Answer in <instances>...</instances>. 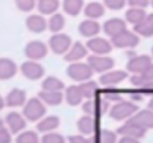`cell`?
<instances>
[{"label":"cell","mask_w":153,"mask_h":143,"mask_svg":"<svg viewBox=\"0 0 153 143\" xmlns=\"http://www.w3.org/2000/svg\"><path fill=\"white\" fill-rule=\"evenodd\" d=\"M66 73L68 77L74 82L84 83L86 80H89L94 72L87 63L76 62V63H71L68 66L66 69Z\"/></svg>","instance_id":"cell-1"},{"label":"cell","mask_w":153,"mask_h":143,"mask_svg":"<svg viewBox=\"0 0 153 143\" xmlns=\"http://www.w3.org/2000/svg\"><path fill=\"white\" fill-rule=\"evenodd\" d=\"M46 109L44 103L41 101V99L37 97H33L30 100L25 102L23 107V115L30 121H37L41 119L44 116Z\"/></svg>","instance_id":"cell-2"},{"label":"cell","mask_w":153,"mask_h":143,"mask_svg":"<svg viewBox=\"0 0 153 143\" xmlns=\"http://www.w3.org/2000/svg\"><path fill=\"white\" fill-rule=\"evenodd\" d=\"M137 110L138 107L131 101L121 100L111 108V110L109 111V116L117 121H121L126 118L131 117L137 112Z\"/></svg>","instance_id":"cell-3"},{"label":"cell","mask_w":153,"mask_h":143,"mask_svg":"<svg viewBox=\"0 0 153 143\" xmlns=\"http://www.w3.org/2000/svg\"><path fill=\"white\" fill-rule=\"evenodd\" d=\"M109 108H110L109 101L104 98H96V97L92 99H88L82 105V110L84 111V113L92 117L104 115L109 111Z\"/></svg>","instance_id":"cell-4"},{"label":"cell","mask_w":153,"mask_h":143,"mask_svg":"<svg viewBox=\"0 0 153 143\" xmlns=\"http://www.w3.org/2000/svg\"><path fill=\"white\" fill-rule=\"evenodd\" d=\"M71 38L66 34L58 32L51 36L48 40V47L56 55H65L71 47Z\"/></svg>","instance_id":"cell-5"},{"label":"cell","mask_w":153,"mask_h":143,"mask_svg":"<svg viewBox=\"0 0 153 143\" xmlns=\"http://www.w3.org/2000/svg\"><path fill=\"white\" fill-rule=\"evenodd\" d=\"M140 43V37L134 32L126 29L111 39V44L117 48H133Z\"/></svg>","instance_id":"cell-6"},{"label":"cell","mask_w":153,"mask_h":143,"mask_svg":"<svg viewBox=\"0 0 153 143\" xmlns=\"http://www.w3.org/2000/svg\"><path fill=\"white\" fill-rule=\"evenodd\" d=\"M87 64L90 66L94 72L97 73H106L110 71L114 66V61L112 57L106 55H89L87 59Z\"/></svg>","instance_id":"cell-7"},{"label":"cell","mask_w":153,"mask_h":143,"mask_svg":"<svg viewBox=\"0 0 153 143\" xmlns=\"http://www.w3.org/2000/svg\"><path fill=\"white\" fill-rule=\"evenodd\" d=\"M48 53V48L43 42L38 40L30 41L24 47V55L30 61H39L44 59Z\"/></svg>","instance_id":"cell-8"},{"label":"cell","mask_w":153,"mask_h":143,"mask_svg":"<svg viewBox=\"0 0 153 143\" xmlns=\"http://www.w3.org/2000/svg\"><path fill=\"white\" fill-rule=\"evenodd\" d=\"M151 64H152L151 57L147 55H137L129 60V62L126 65V69L128 72L133 73V75H140L148 69Z\"/></svg>","instance_id":"cell-9"},{"label":"cell","mask_w":153,"mask_h":143,"mask_svg":"<svg viewBox=\"0 0 153 143\" xmlns=\"http://www.w3.org/2000/svg\"><path fill=\"white\" fill-rule=\"evenodd\" d=\"M86 47L96 55H106L112 50V44L108 40L101 37H94L87 41Z\"/></svg>","instance_id":"cell-10"},{"label":"cell","mask_w":153,"mask_h":143,"mask_svg":"<svg viewBox=\"0 0 153 143\" xmlns=\"http://www.w3.org/2000/svg\"><path fill=\"white\" fill-rule=\"evenodd\" d=\"M21 73L24 77L30 80H38L43 77L44 75V67L38 62L35 61H26L20 67Z\"/></svg>","instance_id":"cell-11"},{"label":"cell","mask_w":153,"mask_h":143,"mask_svg":"<svg viewBox=\"0 0 153 143\" xmlns=\"http://www.w3.org/2000/svg\"><path fill=\"white\" fill-rule=\"evenodd\" d=\"M126 29H127L126 21L121 18H111L105 21V23L103 24V30L111 39Z\"/></svg>","instance_id":"cell-12"},{"label":"cell","mask_w":153,"mask_h":143,"mask_svg":"<svg viewBox=\"0 0 153 143\" xmlns=\"http://www.w3.org/2000/svg\"><path fill=\"white\" fill-rule=\"evenodd\" d=\"M88 49L83 43L76 42L71 45L69 50L64 55V60L68 63H76L87 55Z\"/></svg>","instance_id":"cell-13"},{"label":"cell","mask_w":153,"mask_h":143,"mask_svg":"<svg viewBox=\"0 0 153 143\" xmlns=\"http://www.w3.org/2000/svg\"><path fill=\"white\" fill-rule=\"evenodd\" d=\"M128 77V72L124 70H110V71L103 73L100 77L101 85L106 87H111L119 85Z\"/></svg>","instance_id":"cell-14"},{"label":"cell","mask_w":153,"mask_h":143,"mask_svg":"<svg viewBox=\"0 0 153 143\" xmlns=\"http://www.w3.org/2000/svg\"><path fill=\"white\" fill-rule=\"evenodd\" d=\"M25 26L30 32L35 34H41L47 28V21L42 15L33 14L26 18Z\"/></svg>","instance_id":"cell-15"},{"label":"cell","mask_w":153,"mask_h":143,"mask_svg":"<svg viewBox=\"0 0 153 143\" xmlns=\"http://www.w3.org/2000/svg\"><path fill=\"white\" fill-rule=\"evenodd\" d=\"M101 29V24L99 23L97 20L91 19H86L82 21L79 25V32L85 38H94L100 34Z\"/></svg>","instance_id":"cell-16"},{"label":"cell","mask_w":153,"mask_h":143,"mask_svg":"<svg viewBox=\"0 0 153 143\" xmlns=\"http://www.w3.org/2000/svg\"><path fill=\"white\" fill-rule=\"evenodd\" d=\"M117 133L123 135V137H130V138L140 139L145 136L146 130L140 128V126H138L137 124L133 123L131 120L128 119L127 122H126L125 124H123V125L117 130Z\"/></svg>","instance_id":"cell-17"},{"label":"cell","mask_w":153,"mask_h":143,"mask_svg":"<svg viewBox=\"0 0 153 143\" xmlns=\"http://www.w3.org/2000/svg\"><path fill=\"white\" fill-rule=\"evenodd\" d=\"M18 67L16 63L7 57H0V80H11L16 75Z\"/></svg>","instance_id":"cell-18"},{"label":"cell","mask_w":153,"mask_h":143,"mask_svg":"<svg viewBox=\"0 0 153 143\" xmlns=\"http://www.w3.org/2000/svg\"><path fill=\"white\" fill-rule=\"evenodd\" d=\"M5 105L7 107L16 108V107H21L24 105L26 102V93L22 89L14 88L12 91L7 93V97L4 99Z\"/></svg>","instance_id":"cell-19"},{"label":"cell","mask_w":153,"mask_h":143,"mask_svg":"<svg viewBox=\"0 0 153 143\" xmlns=\"http://www.w3.org/2000/svg\"><path fill=\"white\" fill-rule=\"evenodd\" d=\"M129 120H131L133 123L137 124L138 126L145 128H153V111L152 110H143L135 115L132 116Z\"/></svg>","instance_id":"cell-20"},{"label":"cell","mask_w":153,"mask_h":143,"mask_svg":"<svg viewBox=\"0 0 153 143\" xmlns=\"http://www.w3.org/2000/svg\"><path fill=\"white\" fill-rule=\"evenodd\" d=\"M5 122L9 126V130H11V133L13 134L21 132L26 126V121L24 117H22L17 112H11L7 114L5 117Z\"/></svg>","instance_id":"cell-21"},{"label":"cell","mask_w":153,"mask_h":143,"mask_svg":"<svg viewBox=\"0 0 153 143\" xmlns=\"http://www.w3.org/2000/svg\"><path fill=\"white\" fill-rule=\"evenodd\" d=\"M84 15L87 17V19L97 20L99 18L103 17L105 14V7L101 2L98 1H91L87 3L84 7Z\"/></svg>","instance_id":"cell-22"},{"label":"cell","mask_w":153,"mask_h":143,"mask_svg":"<svg viewBox=\"0 0 153 143\" xmlns=\"http://www.w3.org/2000/svg\"><path fill=\"white\" fill-rule=\"evenodd\" d=\"M60 0H37V9L41 15H53L58 13Z\"/></svg>","instance_id":"cell-23"},{"label":"cell","mask_w":153,"mask_h":143,"mask_svg":"<svg viewBox=\"0 0 153 143\" xmlns=\"http://www.w3.org/2000/svg\"><path fill=\"white\" fill-rule=\"evenodd\" d=\"M62 7L68 16H78L85 7L84 0H63Z\"/></svg>","instance_id":"cell-24"},{"label":"cell","mask_w":153,"mask_h":143,"mask_svg":"<svg viewBox=\"0 0 153 143\" xmlns=\"http://www.w3.org/2000/svg\"><path fill=\"white\" fill-rule=\"evenodd\" d=\"M64 96H65V99H66V101H67L68 105H72V107L80 105L84 98L83 94H82L81 90H80V87L74 86V85L69 86L67 89H66Z\"/></svg>","instance_id":"cell-25"},{"label":"cell","mask_w":153,"mask_h":143,"mask_svg":"<svg viewBox=\"0 0 153 143\" xmlns=\"http://www.w3.org/2000/svg\"><path fill=\"white\" fill-rule=\"evenodd\" d=\"M147 18V13L143 9H136V7H130L126 11L125 13V20L130 24H136L140 23Z\"/></svg>","instance_id":"cell-26"},{"label":"cell","mask_w":153,"mask_h":143,"mask_svg":"<svg viewBox=\"0 0 153 143\" xmlns=\"http://www.w3.org/2000/svg\"><path fill=\"white\" fill-rule=\"evenodd\" d=\"M97 121L92 116H83L78 121V128L83 135H91L96 130Z\"/></svg>","instance_id":"cell-27"},{"label":"cell","mask_w":153,"mask_h":143,"mask_svg":"<svg viewBox=\"0 0 153 143\" xmlns=\"http://www.w3.org/2000/svg\"><path fill=\"white\" fill-rule=\"evenodd\" d=\"M43 91H48V92H61L65 85L61 80H59L56 76H47L45 80H43L41 84Z\"/></svg>","instance_id":"cell-28"},{"label":"cell","mask_w":153,"mask_h":143,"mask_svg":"<svg viewBox=\"0 0 153 143\" xmlns=\"http://www.w3.org/2000/svg\"><path fill=\"white\" fill-rule=\"evenodd\" d=\"M39 98L42 102H45L49 105H58L63 100V94L62 92H48V91H40L39 92Z\"/></svg>","instance_id":"cell-29"},{"label":"cell","mask_w":153,"mask_h":143,"mask_svg":"<svg viewBox=\"0 0 153 143\" xmlns=\"http://www.w3.org/2000/svg\"><path fill=\"white\" fill-rule=\"evenodd\" d=\"M60 124V119L57 116H48L45 117L43 119H41L39 121L38 125V130L42 133H51V130H53L55 128H57Z\"/></svg>","instance_id":"cell-30"},{"label":"cell","mask_w":153,"mask_h":143,"mask_svg":"<svg viewBox=\"0 0 153 143\" xmlns=\"http://www.w3.org/2000/svg\"><path fill=\"white\" fill-rule=\"evenodd\" d=\"M65 26V18L61 13H56L51 16L47 21V27L53 34L60 32Z\"/></svg>","instance_id":"cell-31"},{"label":"cell","mask_w":153,"mask_h":143,"mask_svg":"<svg viewBox=\"0 0 153 143\" xmlns=\"http://www.w3.org/2000/svg\"><path fill=\"white\" fill-rule=\"evenodd\" d=\"M80 90H81L82 94H83L84 98L92 99L96 97V95L99 92V86L96 82L94 80H86L84 83H81L79 85Z\"/></svg>","instance_id":"cell-32"},{"label":"cell","mask_w":153,"mask_h":143,"mask_svg":"<svg viewBox=\"0 0 153 143\" xmlns=\"http://www.w3.org/2000/svg\"><path fill=\"white\" fill-rule=\"evenodd\" d=\"M92 143H115L117 142V135L109 130H101L96 136V138H91Z\"/></svg>","instance_id":"cell-33"},{"label":"cell","mask_w":153,"mask_h":143,"mask_svg":"<svg viewBox=\"0 0 153 143\" xmlns=\"http://www.w3.org/2000/svg\"><path fill=\"white\" fill-rule=\"evenodd\" d=\"M130 82L133 86L143 89L148 93H153V80H148L144 78L142 75H133L130 78Z\"/></svg>","instance_id":"cell-34"},{"label":"cell","mask_w":153,"mask_h":143,"mask_svg":"<svg viewBox=\"0 0 153 143\" xmlns=\"http://www.w3.org/2000/svg\"><path fill=\"white\" fill-rule=\"evenodd\" d=\"M133 32H135L137 36H142V37H145V38H150V37L153 36V30H152V28H151L150 24L147 21V19H145L144 21H142L140 23L134 25Z\"/></svg>","instance_id":"cell-35"},{"label":"cell","mask_w":153,"mask_h":143,"mask_svg":"<svg viewBox=\"0 0 153 143\" xmlns=\"http://www.w3.org/2000/svg\"><path fill=\"white\" fill-rule=\"evenodd\" d=\"M16 143H39V137L37 133L33 130H26L17 137Z\"/></svg>","instance_id":"cell-36"},{"label":"cell","mask_w":153,"mask_h":143,"mask_svg":"<svg viewBox=\"0 0 153 143\" xmlns=\"http://www.w3.org/2000/svg\"><path fill=\"white\" fill-rule=\"evenodd\" d=\"M15 4L19 11L30 13L37 7V0H15Z\"/></svg>","instance_id":"cell-37"},{"label":"cell","mask_w":153,"mask_h":143,"mask_svg":"<svg viewBox=\"0 0 153 143\" xmlns=\"http://www.w3.org/2000/svg\"><path fill=\"white\" fill-rule=\"evenodd\" d=\"M42 143H65V139L58 133H46L41 139Z\"/></svg>","instance_id":"cell-38"},{"label":"cell","mask_w":153,"mask_h":143,"mask_svg":"<svg viewBox=\"0 0 153 143\" xmlns=\"http://www.w3.org/2000/svg\"><path fill=\"white\" fill-rule=\"evenodd\" d=\"M127 3V0H104V7L111 11H120Z\"/></svg>","instance_id":"cell-39"},{"label":"cell","mask_w":153,"mask_h":143,"mask_svg":"<svg viewBox=\"0 0 153 143\" xmlns=\"http://www.w3.org/2000/svg\"><path fill=\"white\" fill-rule=\"evenodd\" d=\"M127 3L130 7L145 10L150 5V0H127Z\"/></svg>","instance_id":"cell-40"},{"label":"cell","mask_w":153,"mask_h":143,"mask_svg":"<svg viewBox=\"0 0 153 143\" xmlns=\"http://www.w3.org/2000/svg\"><path fill=\"white\" fill-rule=\"evenodd\" d=\"M12 141L11 133L4 126H0V143H10Z\"/></svg>","instance_id":"cell-41"},{"label":"cell","mask_w":153,"mask_h":143,"mask_svg":"<svg viewBox=\"0 0 153 143\" xmlns=\"http://www.w3.org/2000/svg\"><path fill=\"white\" fill-rule=\"evenodd\" d=\"M68 143H92L91 139H88L81 135H74L68 138Z\"/></svg>","instance_id":"cell-42"},{"label":"cell","mask_w":153,"mask_h":143,"mask_svg":"<svg viewBox=\"0 0 153 143\" xmlns=\"http://www.w3.org/2000/svg\"><path fill=\"white\" fill-rule=\"evenodd\" d=\"M104 99H106L107 101H121L122 97L117 92H106L104 95Z\"/></svg>","instance_id":"cell-43"},{"label":"cell","mask_w":153,"mask_h":143,"mask_svg":"<svg viewBox=\"0 0 153 143\" xmlns=\"http://www.w3.org/2000/svg\"><path fill=\"white\" fill-rule=\"evenodd\" d=\"M140 75H142L143 77L146 78V80H153V63L149 66V68L144 72V73L140 74Z\"/></svg>","instance_id":"cell-44"},{"label":"cell","mask_w":153,"mask_h":143,"mask_svg":"<svg viewBox=\"0 0 153 143\" xmlns=\"http://www.w3.org/2000/svg\"><path fill=\"white\" fill-rule=\"evenodd\" d=\"M119 143H140L137 139L134 138H130V137H122L120 139Z\"/></svg>","instance_id":"cell-45"},{"label":"cell","mask_w":153,"mask_h":143,"mask_svg":"<svg viewBox=\"0 0 153 143\" xmlns=\"http://www.w3.org/2000/svg\"><path fill=\"white\" fill-rule=\"evenodd\" d=\"M147 21H148V23L150 24L151 28H152L153 30V14H149V15H147Z\"/></svg>","instance_id":"cell-46"},{"label":"cell","mask_w":153,"mask_h":143,"mask_svg":"<svg viewBox=\"0 0 153 143\" xmlns=\"http://www.w3.org/2000/svg\"><path fill=\"white\" fill-rule=\"evenodd\" d=\"M4 105H5V101H4V99H3L2 97L0 96V110H2Z\"/></svg>","instance_id":"cell-47"},{"label":"cell","mask_w":153,"mask_h":143,"mask_svg":"<svg viewBox=\"0 0 153 143\" xmlns=\"http://www.w3.org/2000/svg\"><path fill=\"white\" fill-rule=\"evenodd\" d=\"M148 107H149V109H150V110H152V111H153V98H151V100L149 101V105H148Z\"/></svg>","instance_id":"cell-48"},{"label":"cell","mask_w":153,"mask_h":143,"mask_svg":"<svg viewBox=\"0 0 153 143\" xmlns=\"http://www.w3.org/2000/svg\"><path fill=\"white\" fill-rule=\"evenodd\" d=\"M150 4H151V5H152V7H153V0H150Z\"/></svg>","instance_id":"cell-49"},{"label":"cell","mask_w":153,"mask_h":143,"mask_svg":"<svg viewBox=\"0 0 153 143\" xmlns=\"http://www.w3.org/2000/svg\"><path fill=\"white\" fill-rule=\"evenodd\" d=\"M151 52H152V57H153V47H152V49H151Z\"/></svg>","instance_id":"cell-50"}]
</instances>
